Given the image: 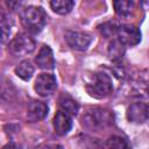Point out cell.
<instances>
[{"mask_svg":"<svg viewBox=\"0 0 149 149\" xmlns=\"http://www.w3.org/2000/svg\"><path fill=\"white\" fill-rule=\"evenodd\" d=\"M50 7L55 13H57L59 15H65V14H69L73 9L74 1H72V0H54V1H50Z\"/></svg>","mask_w":149,"mask_h":149,"instance_id":"cell-15","label":"cell"},{"mask_svg":"<svg viewBox=\"0 0 149 149\" xmlns=\"http://www.w3.org/2000/svg\"><path fill=\"white\" fill-rule=\"evenodd\" d=\"M52 126L57 135L64 136L72 128V118L69 114L64 113L63 111H58L52 120Z\"/></svg>","mask_w":149,"mask_h":149,"instance_id":"cell-10","label":"cell"},{"mask_svg":"<svg viewBox=\"0 0 149 149\" xmlns=\"http://www.w3.org/2000/svg\"><path fill=\"white\" fill-rule=\"evenodd\" d=\"M118 24L114 23V22H105L102 24H100L98 28L101 33L102 36H105L106 38L108 37H112L114 35H116V31H118Z\"/></svg>","mask_w":149,"mask_h":149,"instance_id":"cell-19","label":"cell"},{"mask_svg":"<svg viewBox=\"0 0 149 149\" xmlns=\"http://www.w3.org/2000/svg\"><path fill=\"white\" fill-rule=\"evenodd\" d=\"M123 55H125V45L118 38L112 40V42L108 45V56L111 61H113L114 63H119Z\"/></svg>","mask_w":149,"mask_h":149,"instance_id":"cell-14","label":"cell"},{"mask_svg":"<svg viewBox=\"0 0 149 149\" xmlns=\"http://www.w3.org/2000/svg\"><path fill=\"white\" fill-rule=\"evenodd\" d=\"M57 88V80L52 73H40L35 79L34 90L41 97H49L51 95Z\"/></svg>","mask_w":149,"mask_h":149,"instance_id":"cell-6","label":"cell"},{"mask_svg":"<svg viewBox=\"0 0 149 149\" xmlns=\"http://www.w3.org/2000/svg\"><path fill=\"white\" fill-rule=\"evenodd\" d=\"M6 17H7V16H6V13H5L3 8H2V7H1V5H0V22H1V21H3Z\"/></svg>","mask_w":149,"mask_h":149,"instance_id":"cell-22","label":"cell"},{"mask_svg":"<svg viewBox=\"0 0 149 149\" xmlns=\"http://www.w3.org/2000/svg\"><path fill=\"white\" fill-rule=\"evenodd\" d=\"M106 149H132V147L125 137L120 135H112L106 141Z\"/></svg>","mask_w":149,"mask_h":149,"instance_id":"cell-17","label":"cell"},{"mask_svg":"<svg viewBox=\"0 0 149 149\" xmlns=\"http://www.w3.org/2000/svg\"><path fill=\"white\" fill-rule=\"evenodd\" d=\"M85 88L88 95H91L92 98L95 99L106 98L113 92L112 78L105 72H95L85 84Z\"/></svg>","mask_w":149,"mask_h":149,"instance_id":"cell-3","label":"cell"},{"mask_svg":"<svg viewBox=\"0 0 149 149\" xmlns=\"http://www.w3.org/2000/svg\"><path fill=\"white\" fill-rule=\"evenodd\" d=\"M35 62L40 69L44 70H52L55 68V58L51 48L47 44L42 45L35 57Z\"/></svg>","mask_w":149,"mask_h":149,"instance_id":"cell-11","label":"cell"},{"mask_svg":"<svg viewBox=\"0 0 149 149\" xmlns=\"http://www.w3.org/2000/svg\"><path fill=\"white\" fill-rule=\"evenodd\" d=\"M80 123L86 130L99 132L113 126L114 113L102 107H90L83 113Z\"/></svg>","mask_w":149,"mask_h":149,"instance_id":"cell-1","label":"cell"},{"mask_svg":"<svg viewBox=\"0 0 149 149\" xmlns=\"http://www.w3.org/2000/svg\"><path fill=\"white\" fill-rule=\"evenodd\" d=\"M127 120L132 123L141 125L148 120V106L146 102L136 101L128 106L127 108Z\"/></svg>","mask_w":149,"mask_h":149,"instance_id":"cell-8","label":"cell"},{"mask_svg":"<svg viewBox=\"0 0 149 149\" xmlns=\"http://www.w3.org/2000/svg\"><path fill=\"white\" fill-rule=\"evenodd\" d=\"M49 107L44 101L41 100H33L28 104L27 108V119L30 122H37L43 120L48 115Z\"/></svg>","mask_w":149,"mask_h":149,"instance_id":"cell-9","label":"cell"},{"mask_svg":"<svg viewBox=\"0 0 149 149\" xmlns=\"http://www.w3.org/2000/svg\"><path fill=\"white\" fill-rule=\"evenodd\" d=\"M14 71H15V74L19 78H21L24 81H28L33 77L34 71H35V68H34V65L29 61L24 59V61H22V62H20L17 64V66L15 68Z\"/></svg>","mask_w":149,"mask_h":149,"instance_id":"cell-13","label":"cell"},{"mask_svg":"<svg viewBox=\"0 0 149 149\" xmlns=\"http://www.w3.org/2000/svg\"><path fill=\"white\" fill-rule=\"evenodd\" d=\"M36 48L35 40L26 34V33H19L16 34L8 43V50L13 56L16 57H23L30 55Z\"/></svg>","mask_w":149,"mask_h":149,"instance_id":"cell-4","label":"cell"},{"mask_svg":"<svg viewBox=\"0 0 149 149\" xmlns=\"http://www.w3.org/2000/svg\"><path fill=\"white\" fill-rule=\"evenodd\" d=\"M20 17L22 26L30 34H38L47 24L48 15L41 6H26L20 10Z\"/></svg>","mask_w":149,"mask_h":149,"instance_id":"cell-2","label":"cell"},{"mask_svg":"<svg viewBox=\"0 0 149 149\" xmlns=\"http://www.w3.org/2000/svg\"><path fill=\"white\" fill-rule=\"evenodd\" d=\"M118 40L126 45H136L141 42V31L137 27L133 24H121L118 27L116 31Z\"/></svg>","mask_w":149,"mask_h":149,"instance_id":"cell-7","label":"cell"},{"mask_svg":"<svg viewBox=\"0 0 149 149\" xmlns=\"http://www.w3.org/2000/svg\"><path fill=\"white\" fill-rule=\"evenodd\" d=\"M58 102H59V107H61V111H63L64 113L69 114L71 118L72 116H76L79 112V104L68 93H62L59 99H58Z\"/></svg>","mask_w":149,"mask_h":149,"instance_id":"cell-12","label":"cell"},{"mask_svg":"<svg viewBox=\"0 0 149 149\" xmlns=\"http://www.w3.org/2000/svg\"><path fill=\"white\" fill-rule=\"evenodd\" d=\"M13 21L8 17H6L3 21L0 22V45L8 41L10 31H12Z\"/></svg>","mask_w":149,"mask_h":149,"instance_id":"cell-18","label":"cell"},{"mask_svg":"<svg viewBox=\"0 0 149 149\" xmlns=\"http://www.w3.org/2000/svg\"><path fill=\"white\" fill-rule=\"evenodd\" d=\"M66 44L77 51H85L92 43V36L86 31L66 30L64 34Z\"/></svg>","mask_w":149,"mask_h":149,"instance_id":"cell-5","label":"cell"},{"mask_svg":"<svg viewBox=\"0 0 149 149\" xmlns=\"http://www.w3.org/2000/svg\"><path fill=\"white\" fill-rule=\"evenodd\" d=\"M37 149H63V147L58 143H45L40 146Z\"/></svg>","mask_w":149,"mask_h":149,"instance_id":"cell-20","label":"cell"},{"mask_svg":"<svg viewBox=\"0 0 149 149\" xmlns=\"http://www.w3.org/2000/svg\"><path fill=\"white\" fill-rule=\"evenodd\" d=\"M1 149H19V147L14 143V142H9V143H7V144H5Z\"/></svg>","mask_w":149,"mask_h":149,"instance_id":"cell-21","label":"cell"},{"mask_svg":"<svg viewBox=\"0 0 149 149\" xmlns=\"http://www.w3.org/2000/svg\"><path fill=\"white\" fill-rule=\"evenodd\" d=\"M113 6H114V9H115V13L119 16L127 17V16H129L133 13L135 3H134V1L119 0V1H114L113 2Z\"/></svg>","mask_w":149,"mask_h":149,"instance_id":"cell-16","label":"cell"}]
</instances>
